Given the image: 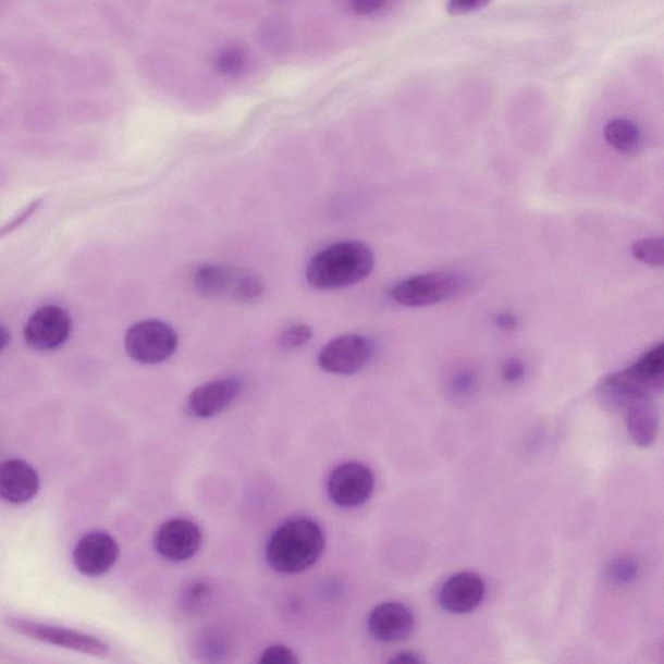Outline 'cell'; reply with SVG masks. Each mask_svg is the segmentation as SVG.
<instances>
[{"instance_id":"cell-1","label":"cell","mask_w":664,"mask_h":664,"mask_svg":"<svg viewBox=\"0 0 664 664\" xmlns=\"http://www.w3.org/2000/svg\"><path fill=\"white\" fill-rule=\"evenodd\" d=\"M327 540L315 520L295 518L276 528L267 545V560L274 571L296 575L315 566Z\"/></svg>"},{"instance_id":"cell-2","label":"cell","mask_w":664,"mask_h":664,"mask_svg":"<svg viewBox=\"0 0 664 664\" xmlns=\"http://www.w3.org/2000/svg\"><path fill=\"white\" fill-rule=\"evenodd\" d=\"M374 254L362 242L345 241L332 244L311 259L307 281L317 290L354 286L371 273Z\"/></svg>"},{"instance_id":"cell-3","label":"cell","mask_w":664,"mask_h":664,"mask_svg":"<svg viewBox=\"0 0 664 664\" xmlns=\"http://www.w3.org/2000/svg\"><path fill=\"white\" fill-rule=\"evenodd\" d=\"M194 287L207 299L256 303L263 284L248 270L229 263H206L194 274Z\"/></svg>"},{"instance_id":"cell-4","label":"cell","mask_w":664,"mask_h":664,"mask_svg":"<svg viewBox=\"0 0 664 664\" xmlns=\"http://www.w3.org/2000/svg\"><path fill=\"white\" fill-rule=\"evenodd\" d=\"M467 286L464 275L432 272L408 278L391 290V297L404 307H429L456 297Z\"/></svg>"},{"instance_id":"cell-5","label":"cell","mask_w":664,"mask_h":664,"mask_svg":"<svg viewBox=\"0 0 664 664\" xmlns=\"http://www.w3.org/2000/svg\"><path fill=\"white\" fill-rule=\"evenodd\" d=\"M179 347L177 332L168 323L146 320L133 324L125 335V349L134 361L156 365L172 357Z\"/></svg>"},{"instance_id":"cell-6","label":"cell","mask_w":664,"mask_h":664,"mask_svg":"<svg viewBox=\"0 0 664 664\" xmlns=\"http://www.w3.org/2000/svg\"><path fill=\"white\" fill-rule=\"evenodd\" d=\"M5 625L13 631L28 637V639L49 643V645L70 649L93 656H106L110 653V647L107 642L98 639V637L74 631V629L44 625V623L15 618V616L7 618Z\"/></svg>"},{"instance_id":"cell-7","label":"cell","mask_w":664,"mask_h":664,"mask_svg":"<svg viewBox=\"0 0 664 664\" xmlns=\"http://www.w3.org/2000/svg\"><path fill=\"white\" fill-rule=\"evenodd\" d=\"M72 329V317L64 308L52 304L44 305L26 322L24 337L32 349L51 352L63 347Z\"/></svg>"},{"instance_id":"cell-8","label":"cell","mask_w":664,"mask_h":664,"mask_svg":"<svg viewBox=\"0 0 664 664\" xmlns=\"http://www.w3.org/2000/svg\"><path fill=\"white\" fill-rule=\"evenodd\" d=\"M372 356V345L365 336L347 334L332 339L318 355V365L331 374L351 376L361 371Z\"/></svg>"},{"instance_id":"cell-9","label":"cell","mask_w":664,"mask_h":664,"mask_svg":"<svg viewBox=\"0 0 664 664\" xmlns=\"http://www.w3.org/2000/svg\"><path fill=\"white\" fill-rule=\"evenodd\" d=\"M376 479L368 466L343 464L330 474L328 492L332 503L342 507L361 506L371 497Z\"/></svg>"},{"instance_id":"cell-10","label":"cell","mask_w":664,"mask_h":664,"mask_svg":"<svg viewBox=\"0 0 664 664\" xmlns=\"http://www.w3.org/2000/svg\"><path fill=\"white\" fill-rule=\"evenodd\" d=\"M119 557L120 546L116 539L103 531L85 534L73 552L74 566L81 574L91 578L110 571Z\"/></svg>"},{"instance_id":"cell-11","label":"cell","mask_w":664,"mask_h":664,"mask_svg":"<svg viewBox=\"0 0 664 664\" xmlns=\"http://www.w3.org/2000/svg\"><path fill=\"white\" fill-rule=\"evenodd\" d=\"M201 539L200 528L194 521L172 519L160 527L155 546L162 558L181 562L198 553Z\"/></svg>"},{"instance_id":"cell-12","label":"cell","mask_w":664,"mask_h":664,"mask_svg":"<svg viewBox=\"0 0 664 664\" xmlns=\"http://www.w3.org/2000/svg\"><path fill=\"white\" fill-rule=\"evenodd\" d=\"M242 382L236 378L217 379L194 390L187 399V410L196 418H212L225 410L238 397Z\"/></svg>"},{"instance_id":"cell-13","label":"cell","mask_w":664,"mask_h":664,"mask_svg":"<svg viewBox=\"0 0 664 664\" xmlns=\"http://www.w3.org/2000/svg\"><path fill=\"white\" fill-rule=\"evenodd\" d=\"M484 594L485 585L479 575L460 573L444 582L440 589L439 602L445 612L467 614L482 604Z\"/></svg>"},{"instance_id":"cell-14","label":"cell","mask_w":664,"mask_h":664,"mask_svg":"<svg viewBox=\"0 0 664 664\" xmlns=\"http://www.w3.org/2000/svg\"><path fill=\"white\" fill-rule=\"evenodd\" d=\"M40 488L38 472L23 459L0 464V499L10 504H25L37 496Z\"/></svg>"},{"instance_id":"cell-15","label":"cell","mask_w":664,"mask_h":664,"mask_svg":"<svg viewBox=\"0 0 664 664\" xmlns=\"http://www.w3.org/2000/svg\"><path fill=\"white\" fill-rule=\"evenodd\" d=\"M413 627H415V618L410 610L398 602H388L377 606L368 620L370 635L383 642L404 640L411 634Z\"/></svg>"},{"instance_id":"cell-16","label":"cell","mask_w":664,"mask_h":664,"mask_svg":"<svg viewBox=\"0 0 664 664\" xmlns=\"http://www.w3.org/2000/svg\"><path fill=\"white\" fill-rule=\"evenodd\" d=\"M626 410L629 436L642 448L652 445L660 430V411L653 397L636 399Z\"/></svg>"},{"instance_id":"cell-17","label":"cell","mask_w":664,"mask_h":664,"mask_svg":"<svg viewBox=\"0 0 664 664\" xmlns=\"http://www.w3.org/2000/svg\"><path fill=\"white\" fill-rule=\"evenodd\" d=\"M607 144L622 153L631 155L639 151L641 146V132L634 121L615 119L605 126Z\"/></svg>"},{"instance_id":"cell-18","label":"cell","mask_w":664,"mask_h":664,"mask_svg":"<svg viewBox=\"0 0 664 664\" xmlns=\"http://www.w3.org/2000/svg\"><path fill=\"white\" fill-rule=\"evenodd\" d=\"M246 64L247 51L241 45L223 47L216 58V70L225 77L238 76Z\"/></svg>"},{"instance_id":"cell-19","label":"cell","mask_w":664,"mask_h":664,"mask_svg":"<svg viewBox=\"0 0 664 664\" xmlns=\"http://www.w3.org/2000/svg\"><path fill=\"white\" fill-rule=\"evenodd\" d=\"M662 238H645L632 244L631 253L637 260L650 267H662L664 261Z\"/></svg>"},{"instance_id":"cell-20","label":"cell","mask_w":664,"mask_h":664,"mask_svg":"<svg viewBox=\"0 0 664 664\" xmlns=\"http://www.w3.org/2000/svg\"><path fill=\"white\" fill-rule=\"evenodd\" d=\"M311 337V329L308 324H295L291 327L280 337L281 348L284 351H294L307 344Z\"/></svg>"},{"instance_id":"cell-21","label":"cell","mask_w":664,"mask_h":664,"mask_svg":"<svg viewBox=\"0 0 664 664\" xmlns=\"http://www.w3.org/2000/svg\"><path fill=\"white\" fill-rule=\"evenodd\" d=\"M260 664H297L296 654L288 647L284 645H272L263 650L260 660Z\"/></svg>"},{"instance_id":"cell-22","label":"cell","mask_w":664,"mask_h":664,"mask_svg":"<svg viewBox=\"0 0 664 664\" xmlns=\"http://www.w3.org/2000/svg\"><path fill=\"white\" fill-rule=\"evenodd\" d=\"M639 567L634 560L620 558L616 560L608 568V576L614 582H629L636 578Z\"/></svg>"},{"instance_id":"cell-23","label":"cell","mask_w":664,"mask_h":664,"mask_svg":"<svg viewBox=\"0 0 664 664\" xmlns=\"http://www.w3.org/2000/svg\"><path fill=\"white\" fill-rule=\"evenodd\" d=\"M491 0H450L448 11L452 15H465L484 9Z\"/></svg>"},{"instance_id":"cell-24","label":"cell","mask_w":664,"mask_h":664,"mask_svg":"<svg viewBox=\"0 0 664 664\" xmlns=\"http://www.w3.org/2000/svg\"><path fill=\"white\" fill-rule=\"evenodd\" d=\"M352 11L357 15H372L381 11L385 4V0H348Z\"/></svg>"},{"instance_id":"cell-25","label":"cell","mask_w":664,"mask_h":664,"mask_svg":"<svg viewBox=\"0 0 664 664\" xmlns=\"http://www.w3.org/2000/svg\"><path fill=\"white\" fill-rule=\"evenodd\" d=\"M39 201H33L32 205L26 207L22 213L15 217V219H13L11 222L7 223V225L0 229V238H2V236L5 234L12 233L13 230L17 229L19 226H22L23 222L28 220L29 217L37 211Z\"/></svg>"},{"instance_id":"cell-26","label":"cell","mask_w":664,"mask_h":664,"mask_svg":"<svg viewBox=\"0 0 664 664\" xmlns=\"http://www.w3.org/2000/svg\"><path fill=\"white\" fill-rule=\"evenodd\" d=\"M503 374L506 382L515 383L520 381L525 377L524 362L518 360V358H512V360L504 365Z\"/></svg>"},{"instance_id":"cell-27","label":"cell","mask_w":664,"mask_h":664,"mask_svg":"<svg viewBox=\"0 0 664 664\" xmlns=\"http://www.w3.org/2000/svg\"><path fill=\"white\" fill-rule=\"evenodd\" d=\"M494 323H496V327L500 330L513 331L518 327V318L517 316L507 313V311H505V313H500L494 317Z\"/></svg>"},{"instance_id":"cell-28","label":"cell","mask_w":664,"mask_h":664,"mask_svg":"<svg viewBox=\"0 0 664 664\" xmlns=\"http://www.w3.org/2000/svg\"><path fill=\"white\" fill-rule=\"evenodd\" d=\"M423 656L416 652H404L399 653L390 661V663H402V664H419L425 663Z\"/></svg>"},{"instance_id":"cell-29","label":"cell","mask_w":664,"mask_h":664,"mask_svg":"<svg viewBox=\"0 0 664 664\" xmlns=\"http://www.w3.org/2000/svg\"><path fill=\"white\" fill-rule=\"evenodd\" d=\"M474 384L472 376L469 372H463V374L457 376L454 379V390L457 392H467L470 391Z\"/></svg>"},{"instance_id":"cell-30","label":"cell","mask_w":664,"mask_h":664,"mask_svg":"<svg viewBox=\"0 0 664 664\" xmlns=\"http://www.w3.org/2000/svg\"><path fill=\"white\" fill-rule=\"evenodd\" d=\"M10 343V332L2 324H0V354L4 351L7 345Z\"/></svg>"}]
</instances>
